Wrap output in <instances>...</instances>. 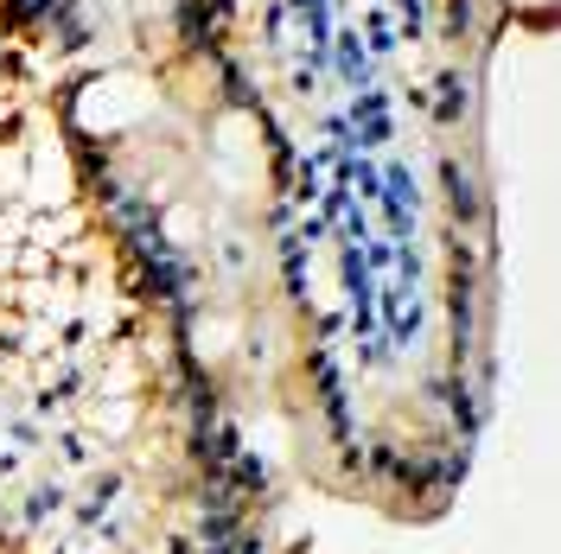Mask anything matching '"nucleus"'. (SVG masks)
Returning <instances> with one entry per match:
<instances>
[{"label": "nucleus", "instance_id": "nucleus-3", "mask_svg": "<svg viewBox=\"0 0 561 554\" xmlns=\"http://www.w3.org/2000/svg\"><path fill=\"white\" fill-rule=\"evenodd\" d=\"M205 147H210V160H224V166H255L262 173V153H268L262 115L243 103H217L205 115Z\"/></svg>", "mask_w": 561, "mask_h": 554}, {"label": "nucleus", "instance_id": "nucleus-4", "mask_svg": "<svg viewBox=\"0 0 561 554\" xmlns=\"http://www.w3.org/2000/svg\"><path fill=\"white\" fill-rule=\"evenodd\" d=\"M153 230H160V249H173V255H198L210 243V198L198 192H173V198H160L153 205Z\"/></svg>", "mask_w": 561, "mask_h": 554}, {"label": "nucleus", "instance_id": "nucleus-2", "mask_svg": "<svg viewBox=\"0 0 561 554\" xmlns=\"http://www.w3.org/2000/svg\"><path fill=\"white\" fill-rule=\"evenodd\" d=\"M249 345H255V312L230 307V300H205L185 312V357L198 370H230Z\"/></svg>", "mask_w": 561, "mask_h": 554}, {"label": "nucleus", "instance_id": "nucleus-1", "mask_svg": "<svg viewBox=\"0 0 561 554\" xmlns=\"http://www.w3.org/2000/svg\"><path fill=\"white\" fill-rule=\"evenodd\" d=\"M167 108V90H160V77L153 70H96V77H83L77 90H70L65 103V122L77 128L83 140H96V147H115V140H135L153 115Z\"/></svg>", "mask_w": 561, "mask_h": 554}, {"label": "nucleus", "instance_id": "nucleus-5", "mask_svg": "<svg viewBox=\"0 0 561 554\" xmlns=\"http://www.w3.org/2000/svg\"><path fill=\"white\" fill-rule=\"evenodd\" d=\"M83 427L96 434V440H108V447H128L140 427H147V395H90L83 402Z\"/></svg>", "mask_w": 561, "mask_h": 554}, {"label": "nucleus", "instance_id": "nucleus-6", "mask_svg": "<svg viewBox=\"0 0 561 554\" xmlns=\"http://www.w3.org/2000/svg\"><path fill=\"white\" fill-rule=\"evenodd\" d=\"M26 554H58V549H26Z\"/></svg>", "mask_w": 561, "mask_h": 554}]
</instances>
